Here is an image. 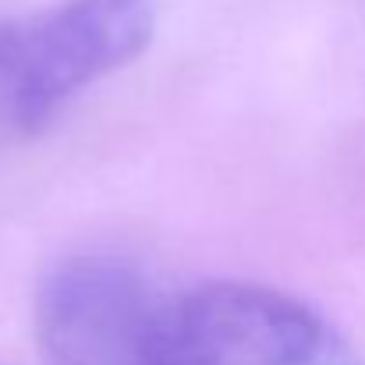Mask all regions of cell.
Returning <instances> with one entry per match:
<instances>
[{
  "instance_id": "1",
  "label": "cell",
  "mask_w": 365,
  "mask_h": 365,
  "mask_svg": "<svg viewBox=\"0 0 365 365\" xmlns=\"http://www.w3.org/2000/svg\"><path fill=\"white\" fill-rule=\"evenodd\" d=\"M156 14L160 0H61L0 21V135L46 131L71 100L149 46Z\"/></svg>"
},
{
  "instance_id": "2",
  "label": "cell",
  "mask_w": 365,
  "mask_h": 365,
  "mask_svg": "<svg viewBox=\"0 0 365 365\" xmlns=\"http://www.w3.org/2000/svg\"><path fill=\"white\" fill-rule=\"evenodd\" d=\"M174 294L121 255H75L36 294L46 365H170Z\"/></svg>"
},
{
  "instance_id": "3",
  "label": "cell",
  "mask_w": 365,
  "mask_h": 365,
  "mask_svg": "<svg viewBox=\"0 0 365 365\" xmlns=\"http://www.w3.org/2000/svg\"><path fill=\"white\" fill-rule=\"evenodd\" d=\"M170 365H365L309 302L248 280L174 294Z\"/></svg>"
}]
</instances>
